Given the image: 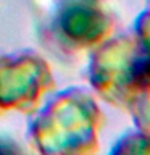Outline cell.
<instances>
[{"instance_id":"cell-2","label":"cell","mask_w":150,"mask_h":155,"mask_svg":"<svg viewBox=\"0 0 150 155\" xmlns=\"http://www.w3.org/2000/svg\"><path fill=\"white\" fill-rule=\"evenodd\" d=\"M55 87L48 63L32 50L0 53V113H32Z\"/></svg>"},{"instance_id":"cell-3","label":"cell","mask_w":150,"mask_h":155,"mask_svg":"<svg viewBox=\"0 0 150 155\" xmlns=\"http://www.w3.org/2000/svg\"><path fill=\"white\" fill-rule=\"evenodd\" d=\"M84 100V99H82ZM81 95L74 89H68L45 102L32 123L29 124L28 139L42 153L73 152L84 128L81 129Z\"/></svg>"},{"instance_id":"cell-1","label":"cell","mask_w":150,"mask_h":155,"mask_svg":"<svg viewBox=\"0 0 150 155\" xmlns=\"http://www.w3.org/2000/svg\"><path fill=\"white\" fill-rule=\"evenodd\" d=\"M37 41L66 58L92 45L102 34L103 15L97 0H31Z\"/></svg>"}]
</instances>
